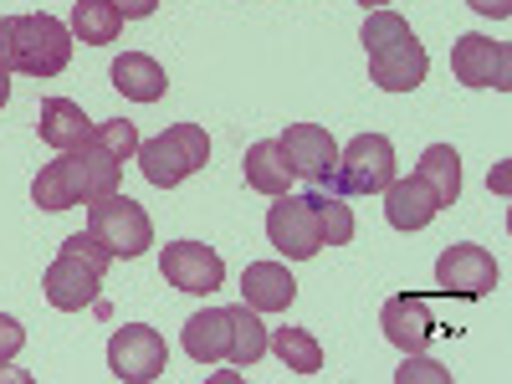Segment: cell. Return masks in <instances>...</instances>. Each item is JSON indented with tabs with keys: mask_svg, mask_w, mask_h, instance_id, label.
Here are the masks:
<instances>
[{
	"mask_svg": "<svg viewBox=\"0 0 512 384\" xmlns=\"http://www.w3.org/2000/svg\"><path fill=\"white\" fill-rule=\"evenodd\" d=\"M62 251H67V256H77V262H88L93 272H108V262H113V251H108V246H103L93 231H77V236H67V241H62Z\"/></svg>",
	"mask_w": 512,
	"mask_h": 384,
	"instance_id": "obj_28",
	"label": "cell"
},
{
	"mask_svg": "<svg viewBox=\"0 0 512 384\" xmlns=\"http://www.w3.org/2000/svg\"><path fill=\"white\" fill-rule=\"evenodd\" d=\"M108 369H113V379L144 384V379H159L169 369V349L149 323H128L108 338Z\"/></svg>",
	"mask_w": 512,
	"mask_h": 384,
	"instance_id": "obj_6",
	"label": "cell"
},
{
	"mask_svg": "<svg viewBox=\"0 0 512 384\" xmlns=\"http://www.w3.org/2000/svg\"><path fill=\"white\" fill-rule=\"evenodd\" d=\"M308 205L318 216V231H323V246H349L354 241V210H349V195H333L323 185L308 190Z\"/></svg>",
	"mask_w": 512,
	"mask_h": 384,
	"instance_id": "obj_23",
	"label": "cell"
},
{
	"mask_svg": "<svg viewBox=\"0 0 512 384\" xmlns=\"http://www.w3.org/2000/svg\"><path fill=\"white\" fill-rule=\"evenodd\" d=\"M436 210H441V200L420 175H410V180L395 175L390 185H384V221H390L395 231H425L436 221Z\"/></svg>",
	"mask_w": 512,
	"mask_h": 384,
	"instance_id": "obj_15",
	"label": "cell"
},
{
	"mask_svg": "<svg viewBox=\"0 0 512 384\" xmlns=\"http://www.w3.org/2000/svg\"><path fill=\"white\" fill-rule=\"evenodd\" d=\"M292 164H287V154H282V144L277 139H262V144H251L246 149V185L256 190V195H287L292 190Z\"/></svg>",
	"mask_w": 512,
	"mask_h": 384,
	"instance_id": "obj_18",
	"label": "cell"
},
{
	"mask_svg": "<svg viewBox=\"0 0 512 384\" xmlns=\"http://www.w3.org/2000/svg\"><path fill=\"white\" fill-rule=\"evenodd\" d=\"M123 31V16L113 0H77L72 6V41H82V47H113Z\"/></svg>",
	"mask_w": 512,
	"mask_h": 384,
	"instance_id": "obj_21",
	"label": "cell"
},
{
	"mask_svg": "<svg viewBox=\"0 0 512 384\" xmlns=\"http://www.w3.org/2000/svg\"><path fill=\"white\" fill-rule=\"evenodd\" d=\"M159 277L175 292L205 297V292H216L226 282V262L210 246H200V241H169L164 256H159Z\"/></svg>",
	"mask_w": 512,
	"mask_h": 384,
	"instance_id": "obj_8",
	"label": "cell"
},
{
	"mask_svg": "<svg viewBox=\"0 0 512 384\" xmlns=\"http://www.w3.org/2000/svg\"><path fill=\"white\" fill-rule=\"evenodd\" d=\"M88 231L113 251L123 256V262H134V256H144L154 246V221H149V210L139 200H128V195H103L88 205Z\"/></svg>",
	"mask_w": 512,
	"mask_h": 384,
	"instance_id": "obj_3",
	"label": "cell"
},
{
	"mask_svg": "<svg viewBox=\"0 0 512 384\" xmlns=\"http://www.w3.org/2000/svg\"><path fill=\"white\" fill-rule=\"evenodd\" d=\"M267 241L287 256V262H313L323 251V231L308 195H277V205L267 210Z\"/></svg>",
	"mask_w": 512,
	"mask_h": 384,
	"instance_id": "obj_5",
	"label": "cell"
},
{
	"mask_svg": "<svg viewBox=\"0 0 512 384\" xmlns=\"http://www.w3.org/2000/svg\"><path fill=\"white\" fill-rule=\"evenodd\" d=\"M451 72L461 88H497L507 93L512 88V52L502 47V41L492 36H461L456 47H451Z\"/></svg>",
	"mask_w": 512,
	"mask_h": 384,
	"instance_id": "obj_7",
	"label": "cell"
},
{
	"mask_svg": "<svg viewBox=\"0 0 512 384\" xmlns=\"http://www.w3.org/2000/svg\"><path fill=\"white\" fill-rule=\"evenodd\" d=\"M267 349H272L292 374H318V369H323V344H318L308 328H277V333H267Z\"/></svg>",
	"mask_w": 512,
	"mask_h": 384,
	"instance_id": "obj_24",
	"label": "cell"
},
{
	"mask_svg": "<svg viewBox=\"0 0 512 384\" xmlns=\"http://www.w3.org/2000/svg\"><path fill=\"white\" fill-rule=\"evenodd\" d=\"M134 159H139L149 185L175 190V185H185L195 175V169L210 164V139H205L200 123H175V128H164L159 139H139Z\"/></svg>",
	"mask_w": 512,
	"mask_h": 384,
	"instance_id": "obj_2",
	"label": "cell"
},
{
	"mask_svg": "<svg viewBox=\"0 0 512 384\" xmlns=\"http://www.w3.org/2000/svg\"><path fill=\"white\" fill-rule=\"evenodd\" d=\"M379 328H384V338H390L400 354H420L425 344H431V333H436V323H431V297L395 292L390 303H384V313H379Z\"/></svg>",
	"mask_w": 512,
	"mask_h": 384,
	"instance_id": "obj_12",
	"label": "cell"
},
{
	"mask_svg": "<svg viewBox=\"0 0 512 384\" xmlns=\"http://www.w3.org/2000/svg\"><path fill=\"white\" fill-rule=\"evenodd\" d=\"M395 379H400V384H410V379H431V384H451V374H446L441 364H431V359H405V364L395 369Z\"/></svg>",
	"mask_w": 512,
	"mask_h": 384,
	"instance_id": "obj_29",
	"label": "cell"
},
{
	"mask_svg": "<svg viewBox=\"0 0 512 384\" xmlns=\"http://www.w3.org/2000/svg\"><path fill=\"white\" fill-rule=\"evenodd\" d=\"M72 62V26L57 16H0V67L26 77H57Z\"/></svg>",
	"mask_w": 512,
	"mask_h": 384,
	"instance_id": "obj_1",
	"label": "cell"
},
{
	"mask_svg": "<svg viewBox=\"0 0 512 384\" xmlns=\"http://www.w3.org/2000/svg\"><path fill=\"white\" fill-rule=\"evenodd\" d=\"M359 6H364V11H379V6H384V0H359Z\"/></svg>",
	"mask_w": 512,
	"mask_h": 384,
	"instance_id": "obj_34",
	"label": "cell"
},
{
	"mask_svg": "<svg viewBox=\"0 0 512 384\" xmlns=\"http://www.w3.org/2000/svg\"><path fill=\"white\" fill-rule=\"evenodd\" d=\"M231 313V349H226V359L231 364H241V369H251L256 359L267 354V328H262V318H256V308H226Z\"/></svg>",
	"mask_w": 512,
	"mask_h": 384,
	"instance_id": "obj_25",
	"label": "cell"
},
{
	"mask_svg": "<svg viewBox=\"0 0 512 384\" xmlns=\"http://www.w3.org/2000/svg\"><path fill=\"white\" fill-rule=\"evenodd\" d=\"M231 349V313L226 308H205L185 323V354L195 364H216Z\"/></svg>",
	"mask_w": 512,
	"mask_h": 384,
	"instance_id": "obj_20",
	"label": "cell"
},
{
	"mask_svg": "<svg viewBox=\"0 0 512 384\" xmlns=\"http://www.w3.org/2000/svg\"><path fill=\"white\" fill-rule=\"evenodd\" d=\"M62 159H67V175H72V195H77V205H93V200H103V195L118 190V169H123V164H118L103 144L82 139V144L67 149Z\"/></svg>",
	"mask_w": 512,
	"mask_h": 384,
	"instance_id": "obj_13",
	"label": "cell"
},
{
	"mask_svg": "<svg viewBox=\"0 0 512 384\" xmlns=\"http://www.w3.org/2000/svg\"><path fill=\"white\" fill-rule=\"evenodd\" d=\"M277 144H282V154H287L297 180H308V185H328L333 180L338 144H333V134H328L323 123H292Z\"/></svg>",
	"mask_w": 512,
	"mask_h": 384,
	"instance_id": "obj_9",
	"label": "cell"
},
{
	"mask_svg": "<svg viewBox=\"0 0 512 384\" xmlns=\"http://www.w3.org/2000/svg\"><path fill=\"white\" fill-rule=\"evenodd\" d=\"M415 175L436 190L441 210L461 200V159H456V149H451V144H431V149H425V154H420V164H415Z\"/></svg>",
	"mask_w": 512,
	"mask_h": 384,
	"instance_id": "obj_22",
	"label": "cell"
},
{
	"mask_svg": "<svg viewBox=\"0 0 512 384\" xmlns=\"http://www.w3.org/2000/svg\"><path fill=\"white\" fill-rule=\"evenodd\" d=\"M21 344H26V328H21L16 318H6V313H0V364H6V359H16V354H21Z\"/></svg>",
	"mask_w": 512,
	"mask_h": 384,
	"instance_id": "obj_30",
	"label": "cell"
},
{
	"mask_svg": "<svg viewBox=\"0 0 512 384\" xmlns=\"http://www.w3.org/2000/svg\"><path fill=\"white\" fill-rule=\"evenodd\" d=\"M93 144H103L118 164L123 159H134L139 154V128L134 123H128V118H108V123H93V134H88Z\"/></svg>",
	"mask_w": 512,
	"mask_h": 384,
	"instance_id": "obj_27",
	"label": "cell"
},
{
	"mask_svg": "<svg viewBox=\"0 0 512 384\" xmlns=\"http://www.w3.org/2000/svg\"><path fill=\"white\" fill-rule=\"evenodd\" d=\"M395 180V144L384 134H359L344 154L323 190L333 195H384V185Z\"/></svg>",
	"mask_w": 512,
	"mask_h": 384,
	"instance_id": "obj_4",
	"label": "cell"
},
{
	"mask_svg": "<svg viewBox=\"0 0 512 384\" xmlns=\"http://www.w3.org/2000/svg\"><path fill=\"white\" fill-rule=\"evenodd\" d=\"M113 6H118V16H123V21H144V16H154L159 0H113Z\"/></svg>",
	"mask_w": 512,
	"mask_h": 384,
	"instance_id": "obj_31",
	"label": "cell"
},
{
	"mask_svg": "<svg viewBox=\"0 0 512 384\" xmlns=\"http://www.w3.org/2000/svg\"><path fill=\"white\" fill-rule=\"evenodd\" d=\"M36 134L47 139L52 149H77L82 139L93 134V118L82 113V103H72V98H47L41 103V113H36Z\"/></svg>",
	"mask_w": 512,
	"mask_h": 384,
	"instance_id": "obj_17",
	"label": "cell"
},
{
	"mask_svg": "<svg viewBox=\"0 0 512 384\" xmlns=\"http://www.w3.org/2000/svg\"><path fill=\"white\" fill-rule=\"evenodd\" d=\"M425 67H431V57H425V47L415 41V31L390 41V47L369 52V77L379 82L384 93H415L425 82Z\"/></svg>",
	"mask_w": 512,
	"mask_h": 384,
	"instance_id": "obj_11",
	"label": "cell"
},
{
	"mask_svg": "<svg viewBox=\"0 0 512 384\" xmlns=\"http://www.w3.org/2000/svg\"><path fill=\"white\" fill-rule=\"evenodd\" d=\"M6 98H11V72L0 67V108H6Z\"/></svg>",
	"mask_w": 512,
	"mask_h": 384,
	"instance_id": "obj_33",
	"label": "cell"
},
{
	"mask_svg": "<svg viewBox=\"0 0 512 384\" xmlns=\"http://www.w3.org/2000/svg\"><path fill=\"white\" fill-rule=\"evenodd\" d=\"M436 282H441L446 297H472V303H477V297H487V292L497 287V262H492L482 246L461 241V246H446V251H441Z\"/></svg>",
	"mask_w": 512,
	"mask_h": 384,
	"instance_id": "obj_10",
	"label": "cell"
},
{
	"mask_svg": "<svg viewBox=\"0 0 512 384\" xmlns=\"http://www.w3.org/2000/svg\"><path fill=\"white\" fill-rule=\"evenodd\" d=\"M297 297V282L282 262H251L241 272V303L256 313H287Z\"/></svg>",
	"mask_w": 512,
	"mask_h": 384,
	"instance_id": "obj_16",
	"label": "cell"
},
{
	"mask_svg": "<svg viewBox=\"0 0 512 384\" xmlns=\"http://www.w3.org/2000/svg\"><path fill=\"white\" fill-rule=\"evenodd\" d=\"M477 16H492V21H507L512 16V0H466Z\"/></svg>",
	"mask_w": 512,
	"mask_h": 384,
	"instance_id": "obj_32",
	"label": "cell"
},
{
	"mask_svg": "<svg viewBox=\"0 0 512 384\" xmlns=\"http://www.w3.org/2000/svg\"><path fill=\"white\" fill-rule=\"evenodd\" d=\"M98 287H103V272H93L88 262H77V256H57V262L47 267V282H41V292H47V303L62 308V313H82L98 303Z\"/></svg>",
	"mask_w": 512,
	"mask_h": 384,
	"instance_id": "obj_14",
	"label": "cell"
},
{
	"mask_svg": "<svg viewBox=\"0 0 512 384\" xmlns=\"http://www.w3.org/2000/svg\"><path fill=\"white\" fill-rule=\"evenodd\" d=\"M31 200L41 210H72L77 195H72V175H67V159H52V164H41V175L31 180Z\"/></svg>",
	"mask_w": 512,
	"mask_h": 384,
	"instance_id": "obj_26",
	"label": "cell"
},
{
	"mask_svg": "<svg viewBox=\"0 0 512 384\" xmlns=\"http://www.w3.org/2000/svg\"><path fill=\"white\" fill-rule=\"evenodd\" d=\"M113 88H118L123 98H134V103H159L169 82H164V67H159L154 57L123 52V57L113 62Z\"/></svg>",
	"mask_w": 512,
	"mask_h": 384,
	"instance_id": "obj_19",
	"label": "cell"
}]
</instances>
